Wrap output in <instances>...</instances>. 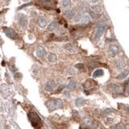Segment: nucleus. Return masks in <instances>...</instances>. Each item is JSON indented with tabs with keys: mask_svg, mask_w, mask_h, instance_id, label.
Instances as JSON below:
<instances>
[{
	"mask_svg": "<svg viewBox=\"0 0 129 129\" xmlns=\"http://www.w3.org/2000/svg\"><path fill=\"white\" fill-rule=\"evenodd\" d=\"M107 29V24L105 23H98L96 25L95 30H94V40L98 41V40L101 38V36L103 35V33L105 32Z\"/></svg>",
	"mask_w": 129,
	"mask_h": 129,
	"instance_id": "obj_1",
	"label": "nucleus"
},
{
	"mask_svg": "<svg viewBox=\"0 0 129 129\" xmlns=\"http://www.w3.org/2000/svg\"><path fill=\"white\" fill-rule=\"evenodd\" d=\"M46 107L50 111H53L56 109H60L63 107V102L59 98H55V99L49 100L46 102Z\"/></svg>",
	"mask_w": 129,
	"mask_h": 129,
	"instance_id": "obj_2",
	"label": "nucleus"
},
{
	"mask_svg": "<svg viewBox=\"0 0 129 129\" xmlns=\"http://www.w3.org/2000/svg\"><path fill=\"white\" fill-rule=\"evenodd\" d=\"M28 119L30 122H31L32 125L34 128H38L40 127V125L41 124V120L40 118L39 117V115L35 112H30L28 115Z\"/></svg>",
	"mask_w": 129,
	"mask_h": 129,
	"instance_id": "obj_3",
	"label": "nucleus"
},
{
	"mask_svg": "<svg viewBox=\"0 0 129 129\" xmlns=\"http://www.w3.org/2000/svg\"><path fill=\"white\" fill-rule=\"evenodd\" d=\"M17 19H18V23L19 26L22 28H26L27 25H28V18H27V16L24 14L19 13L17 15Z\"/></svg>",
	"mask_w": 129,
	"mask_h": 129,
	"instance_id": "obj_4",
	"label": "nucleus"
},
{
	"mask_svg": "<svg viewBox=\"0 0 129 129\" xmlns=\"http://www.w3.org/2000/svg\"><path fill=\"white\" fill-rule=\"evenodd\" d=\"M57 86V83L54 80L48 81L45 85V90L47 92H52L56 89Z\"/></svg>",
	"mask_w": 129,
	"mask_h": 129,
	"instance_id": "obj_5",
	"label": "nucleus"
},
{
	"mask_svg": "<svg viewBox=\"0 0 129 129\" xmlns=\"http://www.w3.org/2000/svg\"><path fill=\"white\" fill-rule=\"evenodd\" d=\"M2 31L3 32L5 33V35L9 37V38H11L12 40H15L16 37H17V35H16V33L14 31L13 29L11 28H2Z\"/></svg>",
	"mask_w": 129,
	"mask_h": 129,
	"instance_id": "obj_6",
	"label": "nucleus"
},
{
	"mask_svg": "<svg viewBox=\"0 0 129 129\" xmlns=\"http://www.w3.org/2000/svg\"><path fill=\"white\" fill-rule=\"evenodd\" d=\"M119 51H120V48H119V46L117 45H111L109 46V49H108V52H109V55L111 57H115V56L117 55Z\"/></svg>",
	"mask_w": 129,
	"mask_h": 129,
	"instance_id": "obj_7",
	"label": "nucleus"
},
{
	"mask_svg": "<svg viewBox=\"0 0 129 129\" xmlns=\"http://www.w3.org/2000/svg\"><path fill=\"white\" fill-rule=\"evenodd\" d=\"M46 53H47V52L44 47H42V46H37L36 47V54L38 57H40V58H41V57H44L46 55Z\"/></svg>",
	"mask_w": 129,
	"mask_h": 129,
	"instance_id": "obj_8",
	"label": "nucleus"
},
{
	"mask_svg": "<svg viewBox=\"0 0 129 129\" xmlns=\"http://www.w3.org/2000/svg\"><path fill=\"white\" fill-rule=\"evenodd\" d=\"M108 88L113 93H120L122 90V87L118 84H111Z\"/></svg>",
	"mask_w": 129,
	"mask_h": 129,
	"instance_id": "obj_9",
	"label": "nucleus"
},
{
	"mask_svg": "<svg viewBox=\"0 0 129 129\" xmlns=\"http://www.w3.org/2000/svg\"><path fill=\"white\" fill-rule=\"evenodd\" d=\"M115 67H116L119 70H124L125 68V62L121 59H118L116 61H115Z\"/></svg>",
	"mask_w": 129,
	"mask_h": 129,
	"instance_id": "obj_10",
	"label": "nucleus"
},
{
	"mask_svg": "<svg viewBox=\"0 0 129 129\" xmlns=\"http://www.w3.org/2000/svg\"><path fill=\"white\" fill-rule=\"evenodd\" d=\"M64 49L67 50L69 53H76L77 52V47L75 45H72V44H66L64 45Z\"/></svg>",
	"mask_w": 129,
	"mask_h": 129,
	"instance_id": "obj_11",
	"label": "nucleus"
},
{
	"mask_svg": "<svg viewBox=\"0 0 129 129\" xmlns=\"http://www.w3.org/2000/svg\"><path fill=\"white\" fill-rule=\"evenodd\" d=\"M129 75V69H124L122 72L119 74V75L116 77V79L118 80H124L125 78H127V77Z\"/></svg>",
	"mask_w": 129,
	"mask_h": 129,
	"instance_id": "obj_12",
	"label": "nucleus"
},
{
	"mask_svg": "<svg viewBox=\"0 0 129 129\" xmlns=\"http://www.w3.org/2000/svg\"><path fill=\"white\" fill-rule=\"evenodd\" d=\"M64 15H65L66 18H68L69 19H74V17L76 15V12L74 10L69 9V10H67V11L64 12Z\"/></svg>",
	"mask_w": 129,
	"mask_h": 129,
	"instance_id": "obj_13",
	"label": "nucleus"
},
{
	"mask_svg": "<svg viewBox=\"0 0 129 129\" xmlns=\"http://www.w3.org/2000/svg\"><path fill=\"white\" fill-rule=\"evenodd\" d=\"M37 23H38V25L42 28H45V27L47 26V20H46V19L45 18V17H43V16L39 17Z\"/></svg>",
	"mask_w": 129,
	"mask_h": 129,
	"instance_id": "obj_14",
	"label": "nucleus"
},
{
	"mask_svg": "<svg viewBox=\"0 0 129 129\" xmlns=\"http://www.w3.org/2000/svg\"><path fill=\"white\" fill-rule=\"evenodd\" d=\"M47 59H48L49 62H50V63H55L57 61V57L54 53H49L48 57H47Z\"/></svg>",
	"mask_w": 129,
	"mask_h": 129,
	"instance_id": "obj_15",
	"label": "nucleus"
},
{
	"mask_svg": "<svg viewBox=\"0 0 129 129\" xmlns=\"http://www.w3.org/2000/svg\"><path fill=\"white\" fill-rule=\"evenodd\" d=\"M77 85V81H73V80H71L69 82V84H68L67 87H68V89H69V90H73L76 89Z\"/></svg>",
	"mask_w": 129,
	"mask_h": 129,
	"instance_id": "obj_16",
	"label": "nucleus"
},
{
	"mask_svg": "<svg viewBox=\"0 0 129 129\" xmlns=\"http://www.w3.org/2000/svg\"><path fill=\"white\" fill-rule=\"evenodd\" d=\"M104 74V71L101 69H96L95 71L93 73V77L94 78H96V77H102Z\"/></svg>",
	"mask_w": 129,
	"mask_h": 129,
	"instance_id": "obj_17",
	"label": "nucleus"
},
{
	"mask_svg": "<svg viewBox=\"0 0 129 129\" xmlns=\"http://www.w3.org/2000/svg\"><path fill=\"white\" fill-rule=\"evenodd\" d=\"M57 23L56 21H53L52 23H50V24L48 26V30L50 32H53L55 31V30L57 28Z\"/></svg>",
	"mask_w": 129,
	"mask_h": 129,
	"instance_id": "obj_18",
	"label": "nucleus"
},
{
	"mask_svg": "<svg viewBox=\"0 0 129 129\" xmlns=\"http://www.w3.org/2000/svg\"><path fill=\"white\" fill-rule=\"evenodd\" d=\"M81 21L82 23H84V24H87V23H89L90 22V18L89 15H84L82 16V18L81 19Z\"/></svg>",
	"mask_w": 129,
	"mask_h": 129,
	"instance_id": "obj_19",
	"label": "nucleus"
},
{
	"mask_svg": "<svg viewBox=\"0 0 129 129\" xmlns=\"http://www.w3.org/2000/svg\"><path fill=\"white\" fill-rule=\"evenodd\" d=\"M83 123L85 125H86V126H90V125H92V124H93V120L90 117H86V118H84Z\"/></svg>",
	"mask_w": 129,
	"mask_h": 129,
	"instance_id": "obj_20",
	"label": "nucleus"
},
{
	"mask_svg": "<svg viewBox=\"0 0 129 129\" xmlns=\"http://www.w3.org/2000/svg\"><path fill=\"white\" fill-rule=\"evenodd\" d=\"M84 103H85V100L83 99L82 98H77L76 99V101H75V104H76V106H77V107L82 106Z\"/></svg>",
	"mask_w": 129,
	"mask_h": 129,
	"instance_id": "obj_21",
	"label": "nucleus"
},
{
	"mask_svg": "<svg viewBox=\"0 0 129 129\" xmlns=\"http://www.w3.org/2000/svg\"><path fill=\"white\" fill-rule=\"evenodd\" d=\"M62 4V6H64V7L68 8V7H70L72 3H71V0H63Z\"/></svg>",
	"mask_w": 129,
	"mask_h": 129,
	"instance_id": "obj_22",
	"label": "nucleus"
},
{
	"mask_svg": "<svg viewBox=\"0 0 129 129\" xmlns=\"http://www.w3.org/2000/svg\"><path fill=\"white\" fill-rule=\"evenodd\" d=\"M89 13H90V17L92 19H96V18H98V12H96V11H94V10H90L89 11Z\"/></svg>",
	"mask_w": 129,
	"mask_h": 129,
	"instance_id": "obj_23",
	"label": "nucleus"
},
{
	"mask_svg": "<svg viewBox=\"0 0 129 129\" xmlns=\"http://www.w3.org/2000/svg\"><path fill=\"white\" fill-rule=\"evenodd\" d=\"M84 15V14L82 12H78L77 14H76L75 17H74V21L77 22V21H79L81 20V19L82 18V16Z\"/></svg>",
	"mask_w": 129,
	"mask_h": 129,
	"instance_id": "obj_24",
	"label": "nucleus"
},
{
	"mask_svg": "<svg viewBox=\"0 0 129 129\" xmlns=\"http://www.w3.org/2000/svg\"><path fill=\"white\" fill-rule=\"evenodd\" d=\"M75 67L78 70H80V71H83V72H84V71L86 70V69H85V66H84L83 64H77L76 65H75Z\"/></svg>",
	"mask_w": 129,
	"mask_h": 129,
	"instance_id": "obj_25",
	"label": "nucleus"
},
{
	"mask_svg": "<svg viewBox=\"0 0 129 129\" xmlns=\"http://www.w3.org/2000/svg\"><path fill=\"white\" fill-rule=\"evenodd\" d=\"M91 9L94 10V11H96V12H98V13H99V12L102 11V8H101L100 6H93L92 8H91Z\"/></svg>",
	"mask_w": 129,
	"mask_h": 129,
	"instance_id": "obj_26",
	"label": "nucleus"
},
{
	"mask_svg": "<svg viewBox=\"0 0 129 129\" xmlns=\"http://www.w3.org/2000/svg\"><path fill=\"white\" fill-rule=\"evenodd\" d=\"M111 112H112V110L110 109V108H107V109H105V110L103 111V114L104 115H107L111 114Z\"/></svg>",
	"mask_w": 129,
	"mask_h": 129,
	"instance_id": "obj_27",
	"label": "nucleus"
},
{
	"mask_svg": "<svg viewBox=\"0 0 129 129\" xmlns=\"http://www.w3.org/2000/svg\"><path fill=\"white\" fill-rule=\"evenodd\" d=\"M123 128V127L120 126V124H115V126H112V127H111V128Z\"/></svg>",
	"mask_w": 129,
	"mask_h": 129,
	"instance_id": "obj_28",
	"label": "nucleus"
},
{
	"mask_svg": "<svg viewBox=\"0 0 129 129\" xmlns=\"http://www.w3.org/2000/svg\"><path fill=\"white\" fill-rule=\"evenodd\" d=\"M89 64H90V66L91 65V67H94V66H96L97 63H96V62H90Z\"/></svg>",
	"mask_w": 129,
	"mask_h": 129,
	"instance_id": "obj_29",
	"label": "nucleus"
},
{
	"mask_svg": "<svg viewBox=\"0 0 129 129\" xmlns=\"http://www.w3.org/2000/svg\"><path fill=\"white\" fill-rule=\"evenodd\" d=\"M91 2H92L93 3H96V2H99L100 0H90Z\"/></svg>",
	"mask_w": 129,
	"mask_h": 129,
	"instance_id": "obj_30",
	"label": "nucleus"
},
{
	"mask_svg": "<svg viewBox=\"0 0 129 129\" xmlns=\"http://www.w3.org/2000/svg\"><path fill=\"white\" fill-rule=\"evenodd\" d=\"M126 111H129V106H127L126 107Z\"/></svg>",
	"mask_w": 129,
	"mask_h": 129,
	"instance_id": "obj_31",
	"label": "nucleus"
},
{
	"mask_svg": "<svg viewBox=\"0 0 129 129\" xmlns=\"http://www.w3.org/2000/svg\"><path fill=\"white\" fill-rule=\"evenodd\" d=\"M125 128H129V124H128V125H126V126H125Z\"/></svg>",
	"mask_w": 129,
	"mask_h": 129,
	"instance_id": "obj_32",
	"label": "nucleus"
},
{
	"mask_svg": "<svg viewBox=\"0 0 129 129\" xmlns=\"http://www.w3.org/2000/svg\"><path fill=\"white\" fill-rule=\"evenodd\" d=\"M128 94H129V86H128Z\"/></svg>",
	"mask_w": 129,
	"mask_h": 129,
	"instance_id": "obj_33",
	"label": "nucleus"
}]
</instances>
